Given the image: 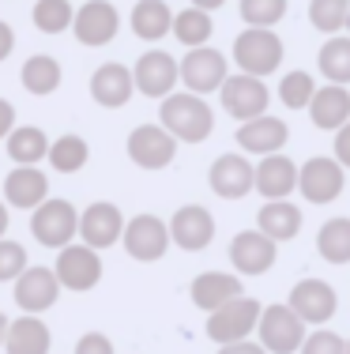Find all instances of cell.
Returning <instances> with one entry per match:
<instances>
[{
  "label": "cell",
  "mask_w": 350,
  "mask_h": 354,
  "mask_svg": "<svg viewBox=\"0 0 350 354\" xmlns=\"http://www.w3.org/2000/svg\"><path fill=\"white\" fill-rule=\"evenodd\" d=\"M313 95H316V87H313V75H309V72H290V75H282V83H279L282 106H290V109H309Z\"/></svg>",
  "instance_id": "37"
},
{
  "label": "cell",
  "mask_w": 350,
  "mask_h": 354,
  "mask_svg": "<svg viewBox=\"0 0 350 354\" xmlns=\"http://www.w3.org/2000/svg\"><path fill=\"white\" fill-rule=\"evenodd\" d=\"M275 249H279V241H271L264 230H241L230 241V264L241 275H264L275 264Z\"/></svg>",
  "instance_id": "16"
},
{
  "label": "cell",
  "mask_w": 350,
  "mask_h": 354,
  "mask_svg": "<svg viewBox=\"0 0 350 354\" xmlns=\"http://www.w3.org/2000/svg\"><path fill=\"white\" fill-rule=\"evenodd\" d=\"M347 354H350V339H347Z\"/></svg>",
  "instance_id": "49"
},
{
  "label": "cell",
  "mask_w": 350,
  "mask_h": 354,
  "mask_svg": "<svg viewBox=\"0 0 350 354\" xmlns=\"http://www.w3.org/2000/svg\"><path fill=\"white\" fill-rule=\"evenodd\" d=\"M207 181H211L215 196H222V200H241L249 189H256V170L249 166L245 155H219V158L211 162Z\"/></svg>",
  "instance_id": "19"
},
{
  "label": "cell",
  "mask_w": 350,
  "mask_h": 354,
  "mask_svg": "<svg viewBox=\"0 0 350 354\" xmlns=\"http://www.w3.org/2000/svg\"><path fill=\"white\" fill-rule=\"evenodd\" d=\"M132 87H136V75L117 61L95 68V75H90V98L106 109H121L132 98Z\"/></svg>",
  "instance_id": "23"
},
{
  "label": "cell",
  "mask_w": 350,
  "mask_h": 354,
  "mask_svg": "<svg viewBox=\"0 0 350 354\" xmlns=\"http://www.w3.org/2000/svg\"><path fill=\"white\" fill-rule=\"evenodd\" d=\"M30 19H35V27L41 35H64L76 23V12H72L68 0H38Z\"/></svg>",
  "instance_id": "35"
},
{
  "label": "cell",
  "mask_w": 350,
  "mask_h": 354,
  "mask_svg": "<svg viewBox=\"0 0 350 354\" xmlns=\"http://www.w3.org/2000/svg\"><path fill=\"white\" fill-rule=\"evenodd\" d=\"M196 8H204V12H215V8H222L226 0H193Z\"/></svg>",
  "instance_id": "46"
},
{
  "label": "cell",
  "mask_w": 350,
  "mask_h": 354,
  "mask_svg": "<svg viewBox=\"0 0 350 354\" xmlns=\"http://www.w3.org/2000/svg\"><path fill=\"white\" fill-rule=\"evenodd\" d=\"M347 30H350V19H347Z\"/></svg>",
  "instance_id": "50"
},
{
  "label": "cell",
  "mask_w": 350,
  "mask_h": 354,
  "mask_svg": "<svg viewBox=\"0 0 350 354\" xmlns=\"http://www.w3.org/2000/svg\"><path fill=\"white\" fill-rule=\"evenodd\" d=\"M4 200L12 207H23V212H35L49 200V177L38 170V166H15L12 174L4 177Z\"/></svg>",
  "instance_id": "21"
},
{
  "label": "cell",
  "mask_w": 350,
  "mask_h": 354,
  "mask_svg": "<svg viewBox=\"0 0 350 354\" xmlns=\"http://www.w3.org/2000/svg\"><path fill=\"white\" fill-rule=\"evenodd\" d=\"M260 343L268 347V354H294L305 347V320L294 313L290 306H264L260 317Z\"/></svg>",
  "instance_id": "5"
},
{
  "label": "cell",
  "mask_w": 350,
  "mask_h": 354,
  "mask_svg": "<svg viewBox=\"0 0 350 354\" xmlns=\"http://www.w3.org/2000/svg\"><path fill=\"white\" fill-rule=\"evenodd\" d=\"M350 19V0H309V23L320 35H336Z\"/></svg>",
  "instance_id": "36"
},
{
  "label": "cell",
  "mask_w": 350,
  "mask_h": 354,
  "mask_svg": "<svg viewBox=\"0 0 350 354\" xmlns=\"http://www.w3.org/2000/svg\"><path fill=\"white\" fill-rule=\"evenodd\" d=\"M8 328H12V324H8V317L0 313V347H4V339H8Z\"/></svg>",
  "instance_id": "47"
},
{
  "label": "cell",
  "mask_w": 350,
  "mask_h": 354,
  "mask_svg": "<svg viewBox=\"0 0 350 354\" xmlns=\"http://www.w3.org/2000/svg\"><path fill=\"white\" fill-rule=\"evenodd\" d=\"M260 317H264V306L256 298H233L230 306L215 309L207 317V335H211L219 347H230V343H241L253 335V328H260Z\"/></svg>",
  "instance_id": "2"
},
{
  "label": "cell",
  "mask_w": 350,
  "mask_h": 354,
  "mask_svg": "<svg viewBox=\"0 0 350 354\" xmlns=\"http://www.w3.org/2000/svg\"><path fill=\"white\" fill-rule=\"evenodd\" d=\"M53 272L61 275L64 290H90V286L102 279V257L90 245H64Z\"/></svg>",
  "instance_id": "13"
},
{
  "label": "cell",
  "mask_w": 350,
  "mask_h": 354,
  "mask_svg": "<svg viewBox=\"0 0 350 354\" xmlns=\"http://www.w3.org/2000/svg\"><path fill=\"white\" fill-rule=\"evenodd\" d=\"M30 234H35L46 249H64V245H72V238L79 234V212L68 200H46V204L35 207V215H30Z\"/></svg>",
  "instance_id": "4"
},
{
  "label": "cell",
  "mask_w": 350,
  "mask_h": 354,
  "mask_svg": "<svg viewBox=\"0 0 350 354\" xmlns=\"http://www.w3.org/2000/svg\"><path fill=\"white\" fill-rule=\"evenodd\" d=\"M124 252L139 264H151V260H162L166 249H170L173 234L170 223H162L158 215H132V223L124 226Z\"/></svg>",
  "instance_id": "7"
},
{
  "label": "cell",
  "mask_w": 350,
  "mask_h": 354,
  "mask_svg": "<svg viewBox=\"0 0 350 354\" xmlns=\"http://www.w3.org/2000/svg\"><path fill=\"white\" fill-rule=\"evenodd\" d=\"M316 252L328 264H350V218H328L316 234Z\"/></svg>",
  "instance_id": "31"
},
{
  "label": "cell",
  "mask_w": 350,
  "mask_h": 354,
  "mask_svg": "<svg viewBox=\"0 0 350 354\" xmlns=\"http://www.w3.org/2000/svg\"><path fill=\"white\" fill-rule=\"evenodd\" d=\"M219 354H268V347H264V343L241 339V343H230V347H219Z\"/></svg>",
  "instance_id": "44"
},
{
  "label": "cell",
  "mask_w": 350,
  "mask_h": 354,
  "mask_svg": "<svg viewBox=\"0 0 350 354\" xmlns=\"http://www.w3.org/2000/svg\"><path fill=\"white\" fill-rule=\"evenodd\" d=\"M309 117H313L316 129H328V132H339L343 124H350V95H347V87H339V83L316 87V95L309 102Z\"/></svg>",
  "instance_id": "24"
},
{
  "label": "cell",
  "mask_w": 350,
  "mask_h": 354,
  "mask_svg": "<svg viewBox=\"0 0 350 354\" xmlns=\"http://www.w3.org/2000/svg\"><path fill=\"white\" fill-rule=\"evenodd\" d=\"M76 354H113V343L102 332H87V335H79Z\"/></svg>",
  "instance_id": "41"
},
{
  "label": "cell",
  "mask_w": 350,
  "mask_h": 354,
  "mask_svg": "<svg viewBox=\"0 0 350 354\" xmlns=\"http://www.w3.org/2000/svg\"><path fill=\"white\" fill-rule=\"evenodd\" d=\"M268 87H264L260 75H230L226 83H222V109H226L230 117H237L241 124L253 121V117H264V109H268Z\"/></svg>",
  "instance_id": "10"
},
{
  "label": "cell",
  "mask_w": 350,
  "mask_h": 354,
  "mask_svg": "<svg viewBox=\"0 0 350 354\" xmlns=\"http://www.w3.org/2000/svg\"><path fill=\"white\" fill-rule=\"evenodd\" d=\"M316 64H320V75L328 83L347 87V83H350V38H328L320 46Z\"/></svg>",
  "instance_id": "33"
},
{
  "label": "cell",
  "mask_w": 350,
  "mask_h": 354,
  "mask_svg": "<svg viewBox=\"0 0 350 354\" xmlns=\"http://www.w3.org/2000/svg\"><path fill=\"white\" fill-rule=\"evenodd\" d=\"M87 158H90V147H87V140L83 136H61V140H53V147H49V166L53 170H61V174H76L87 166Z\"/></svg>",
  "instance_id": "34"
},
{
  "label": "cell",
  "mask_w": 350,
  "mask_h": 354,
  "mask_svg": "<svg viewBox=\"0 0 350 354\" xmlns=\"http://www.w3.org/2000/svg\"><path fill=\"white\" fill-rule=\"evenodd\" d=\"M132 35L144 41H158L166 35H173V12L166 0H139L132 8Z\"/></svg>",
  "instance_id": "28"
},
{
  "label": "cell",
  "mask_w": 350,
  "mask_h": 354,
  "mask_svg": "<svg viewBox=\"0 0 350 354\" xmlns=\"http://www.w3.org/2000/svg\"><path fill=\"white\" fill-rule=\"evenodd\" d=\"M233 298H241V279L237 275H222V272H204L193 279V301L204 313L230 306Z\"/></svg>",
  "instance_id": "25"
},
{
  "label": "cell",
  "mask_w": 350,
  "mask_h": 354,
  "mask_svg": "<svg viewBox=\"0 0 350 354\" xmlns=\"http://www.w3.org/2000/svg\"><path fill=\"white\" fill-rule=\"evenodd\" d=\"M302 354H347V343H343V335L320 328V332H313L309 339H305Z\"/></svg>",
  "instance_id": "40"
},
{
  "label": "cell",
  "mask_w": 350,
  "mask_h": 354,
  "mask_svg": "<svg viewBox=\"0 0 350 354\" xmlns=\"http://www.w3.org/2000/svg\"><path fill=\"white\" fill-rule=\"evenodd\" d=\"M286 15V0H241V19L249 27H275Z\"/></svg>",
  "instance_id": "38"
},
{
  "label": "cell",
  "mask_w": 350,
  "mask_h": 354,
  "mask_svg": "<svg viewBox=\"0 0 350 354\" xmlns=\"http://www.w3.org/2000/svg\"><path fill=\"white\" fill-rule=\"evenodd\" d=\"M233 61L249 75H271L282 64V38L271 27H249L233 41Z\"/></svg>",
  "instance_id": "3"
},
{
  "label": "cell",
  "mask_w": 350,
  "mask_h": 354,
  "mask_svg": "<svg viewBox=\"0 0 350 354\" xmlns=\"http://www.w3.org/2000/svg\"><path fill=\"white\" fill-rule=\"evenodd\" d=\"M170 234H173V245H181L185 252H200V249L211 245V238H215V218H211L207 207L185 204V207L173 212Z\"/></svg>",
  "instance_id": "18"
},
{
  "label": "cell",
  "mask_w": 350,
  "mask_h": 354,
  "mask_svg": "<svg viewBox=\"0 0 350 354\" xmlns=\"http://www.w3.org/2000/svg\"><path fill=\"white\" fill-rule=\"evenodd\" d=\"M302 166H294L286 155H264V162L256 166V192L264 200H286L298 189Z\"/></svg>",
  "instance_id": "22"
},
{
  "label": "cell",
  "mask_w": 350,
  "mask_h": 354,
  "mask_svg": "<svg viewBox=\"0 0 350 354\" xmlns=\"http://www.w3.org/2000/svg\"><path fill=\"white\" fill-rule=\"evenodd\" d=\"M12 49H15V30L0 19V61H8V57H12Z\"/></svg>",
  "instance_id": "45"
},
{
  "label": "cell",
  "mask_w": 350,
  "mask_h": 354,
  "mask_svg": "<svg viewBox=\"0 0 350 354\" xmlns=\"http://www.w3.org/2000/svg\"><path fill=\"white\" fill-rule=\"evenodd\" d=\"M124 226L128 223H124L121 207L98 200V204H90L87 212L79 215V238H83V245H90V249H110L124 238Z\"/></svg>",
  "instance_id": "12"
},
{
  "label": "cell",
  "mask_w": 350,
  "mask_h": 354,
  "mask_svg": "<svg viewBox=\"0 0 350 354\" xmlns=\"http://www.w3.org/2000/svg\"><path fill=\"white\" fill-rule=\"evenodd\" d=\"M72 30H76L79 46H110L117 38V30H121V15H117V8L110 0H87L76 12Z\"/></svg>",
  "instance_id": "14"
},
{
  "label": "cell",
  "mask_w": 350,
  "mask_h": 354,
  "mask_svg": "<svg viewBox=\"0 0 350 354\" xmlns=\"http://www.w3.org/2000/svg\"><path fill=\"white\" fill-rule=\"evenodd\" d=\"M286 306L294 309L305 324H328V320L336 317L339 298H336V290H331L324 279H302L294 290H290Z\"/></svg>",
  "instance_id": "17"
},
{
  "label": "cell",
  "mask_w": 350,
  "mask_h": 354,
  "mask_svg": "<svg viewBox=\"0 0 350 354\" xmlns=\"http://www.w3.org/2000/svg\"><path fill=\"white\" fill-rule=\"evenodd\" d=\"M226 57L211 46L188 49L185 61H181V83H185L193 95H211V91H222L226 83Z\"/></svg>",
  "instance_id": "8"
},
{
  "label": "cell",
  "mask_w": 350,
  "mask_h": 354,
  "mask_svg": "<svg viewBox=\"0 0 350 354\" xmlns=\"http://www.w3.org/2000/svg\"><path fill=\"white\" fill-rule=\"evenodd\" d=\"M49 147H53V143H49L46 132L35 129V124H23V129H15L12 136H8V155L19 166H35L41 158H49Z\"/></svg>",
  "instance_id": "30"
},
{
  "label": "cell",
  "mask_w": 350,
  "mask_h": 354,
  "mask_svg": "<svg viewBox=\"0 0 350 354\" xmlns=\"http://www.w3.org/2000/svg\"><path fill=\"white\" fill-rule=\"evenodd\" d=\"M290 140V129L279 121V117H253L237 129V147L249 151V155H279Z\"/></svg>",
  "instance_id": "20"
},
{
  "label": "cell",
  "mask_w": 350,
  "mask_h": 354,
  "mask_svg": "<svg viewBox=\"0 0 350 354\" xmlns=\"http://www.w3.org/2000/svg\"><path fill=\"white\" fill-rule=\"evenodd\" d=\"M132 75H136V91H139V95L170 98L173 87H177V80H181V64L173 61L166 49H147V53L136 61Z\"/></svg>",
  "instance_id": "9"
},
{
  "label": "cell",
  "mask_w": 350,
  "mask_h": 354,
  "mask_svg": "<svg viewBox=\"0 0 350 354\" xmlns=\"http://www.w3.org/2000/svg\"><path fill=\"white\" fill-rule=\"evenodd\" d=\"M256 230H264L271 241H290L302 230V212L290 200H268L256 215Z\"/></svg>",
  "instance_id": "26"
},
{
  "label": "cell",
  "mask_w": 350,
  "mask_h": 354,
  "mask_svg": "<svg viewBox=\"0 0 350 354\" xmlns=\"http://www.w3.org/2000/svg\"><path fill=\"white\" fill-rule=\"evenodd\" d=\"M12 124H15V106L8 102V98H0V140H8L15 132Z\"/></svg>",
  "instance_id": "42"
},
{
  "label": "cell",
  "mask_w": 350,
  "mask_h": 354,
  "mask_svg": "<svg viewBox=\"0 0 350 354\" xmlns=\"http://www.w3.org/2000/svg\"><path fill=\"white\" fill-rule=\"evenodd\" d=\"M158 124H166L173 136L185 140V143H204L207 136H211V129H215V113H211V106H207L200 95L185 91V95L162 98Z\"/></svg>",
  "instance_id": "1"
},
{
  "label": "cell",
  "mask_w": 350,
  "mask_h": 354,
  "mask_svg": "<svg viewBox=\"0 0 350 354\" xmlns=\"http://www.w3.org/2000/svg\"><path fill=\"white\" fill-rule=\"evenodd\" d=\"M49 343H53L49 328L41 324L35 313H27V317L12 320L8 339H4V351L8 354H49Z\"/></svg>",
  "instance_id": "27"
},
{
  "label": "cell",
  "mask_w": 350,
  "mask_h": 354,
  "mask_svg": "<svg viewBox=\"0 0 350 354\" xmlns=\"http://www.w3.org/2000/svg\"><path fill=\"white\" fill-rule=\"evenodd\" d=\"M177 155V136L166 124H139L128 132V158L139 170H166Z\"/></svg>",
  "instance_id": "6"
},
{
  "label": "cell",
  "mask_w": 350,
  "mask_h": 354,
  "mask_svg": "<svg viewBox=\"0 0 350 354\" xmlns=\"http://www.w3.org/2000/svg\"><path fill=\"white\" fill-rule=\"evenodd\" d=\"M19 80H23V87L30 91V95H53L57 87H61V64L53 61V57H46V53H35L27 64H23V72H19Z\"/></svg>",
  "instance_id": "32"
},
{
  "label": "cell",
  "mask_w": 350,
  "mask_h": 354,
  "mask_svg": "<svg viewBox=\"0 0 350 354\" xmlns=\"http://www.w3.org/2000/svg\"><path fill=\"white\" fill-rule=\"evenodd\" d=\"M347 177H343V162L339 158H324L316 155L302 166V177H298V189L309 204H331V200L343 192Z\"/></svg>",
  "instance_id": "11"
},
{
  "label": "cell",
  "mask_w": 350,
  "mask_h": 354,
  "mask_svg": "<svg viewBox=\"0 0 350 354\" xmlns=\"http://www.w3.org/2000/svg\"><path fill=\"white\" fill-rule=\"evenodd\" d=\"M4 230H8V207L0 204V238H4Z\"/></svg>",
  "instance_id": "48"
},
{
  "label": "cell",
  "mask_w": 350,
  "mask_h": 354,
  "mask_svg": "<svg viewBox=\"0 0 350 354\" xmlns=\"http://www.w3.org/2000/svg\"><path fill=\"white\" fill-rule=\"evenodd\" d=\"M211 30H215L211 12H204V8H196V4H188L185 12H177V15H173V38H177L181 46H188V49L207 46Z\"/></svg>",
  "instance_id": "29"
},
{
  "label": "cell",
  "mask_w": 350,
  "mask_h": 354,
  "mask_svg": "<svg viewBox=\"0 0 350 354\" xmlns=\"http://www.w3.org/2000/svg\"><path fill=\"white\" fill-rule=\"evenodd\" d=\"M336 158L343 166H350V124H343V129L336 132Z\"/></svg>",
  "instance_id": "43"
},
{
  "label": "cell",
  "mask_w": 350,
  "mask_h": 354,
  "mask_svg": "<svg viewBox=\"0 0 350 354\" xmlns=\"http://www.w3.org/2000/svg\"><path fill=\"white\" fill-rule=\"evenodd\" d=\"M57 294H61V275L53 268H27L15 279V306L23 313H46L49 306H57Z\"/></svg>",
  "instance_id": "15"
},
{
  "label": "cell",
  "mask_w": 350,
  "mask_h": 354,
  "mask_svg": "<svg viewBox=\"0 0 350 354\" xmlns=\"http://www.w3.org/2000/svg\"><path fill=\"white\" fill-rule=\"evenodd\" d=\"M27 272V249L19 241L0 238V283H12Z\"/></svg>",
  "instance_id": "39"
}]
</instances>
